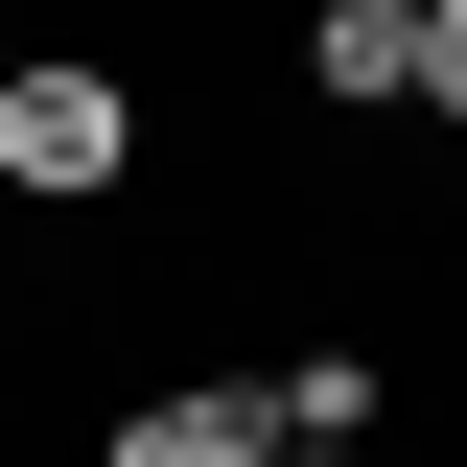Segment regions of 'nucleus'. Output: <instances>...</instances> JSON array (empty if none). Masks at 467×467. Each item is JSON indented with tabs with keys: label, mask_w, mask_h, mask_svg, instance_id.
I'll return each mask as SVG.
<instances>
[{
	"label": "nucleus",
	"mask_w": 467,
	"mask_h": 467,
	"mask_svg": "<svg viewBox=\"0 0 467 467\" xmlns=\"http://www.w3.org/2000/svg\"><path fill=\"white\" fill-rule=\"evenodd\" d=\"M117 164H140L117 70H70V47H24V70H0V187H24V211H94Z\"/></svg>",
	"instance_id": "nucleus-1"
},
{
	"label": "nucleus",
	"mask_w": 467,
	"mask_h": 467,
	"mask_svg": "<svg viewBox=\"0 0 467 467\" xmlns=\"http://www.w3.org/2000/svg\"><path fill=\"white\" fill-rule=\"evenodd\" d=\"M304 70H327V94H420V0H327Z\"/></svg>",
	"instance_id": "nucleus-3"
},
{
	"label": "nucleus",
	"mask_w": 467,
	"mask_h": 467,
	"mask_svg": "<svg viewBox=\"0 0 467 467\" xmlns=\"http://www.w3.org/2000/svg\"><path fill=\"white\" fill-rule=\"evenodd\" d=\"M257 420H281V444H350V420H374V350H304V374H257Z\"/></svg>",
	"instance_id": "nucleus-4"
},
{
	"label": "nucleus",
	"mask_w": 467,
	"mask_h": 467,
	"mask_svg": "<svg viewBox=\"0 0 467 467\" xmlns=\"http://www.w3.org/2000/svg\"><path fill=\"white\" fill-rule=\"evenodd\" d=\"M0 70H24V47H0Z\"/></svg>",
	"instance_id": "nucleus-7"
},
{
	"label": "nucleus",
	"mask_w": 467,
	"mask_h": 467,
	"mask_svg": "<svg viewBox=\"0 0 467 467\" xmlns=\"http://www.w3.org/2000/svg\"><path fill=\"white\" fill-rule=\"evenodd\" d=\"M420 94H444V117H467V0H420Z\"/></svg>",
	"instance_id": "nucleus-5"
},
{
	"label": "nucleus",
	"mask_w": 467,
	"mask_h": 467,
	"mask_svg": "<svg viewBox=\"0 0 467 467\" xmlns=\"http://www.w3.org/2000/svg\"><path fill=\"white\" fill-rule=\"evenodd\" d=\"M94 467H281V420H257V398H140Z\"/></svg>",
	"instance_id": "nucleus-2"
},
{
	"label": "nucleus",
	"mask_w": 467,
	"mask_h": 467,
	"mask_svg": "<svg viewBox=\"0 0 467 467\" xmlns=\"http://www.w3.org/2000/svg\"><path fill=\"white\" fill-rule=\"evenodd\" d=\"M281 467H350V444H281Z\"/></svg>",
	"instance_id": "nucleus-6"
}]
</instances>
